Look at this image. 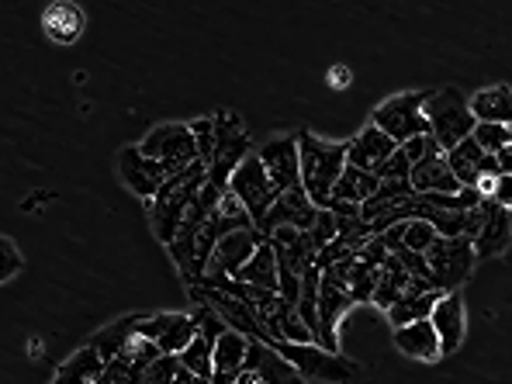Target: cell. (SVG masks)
<instances>
[{
  "label": "cell",
  "mask_w": 512,
  "mask_h": 384,
  "mask_svg": "<svg viewBox=\"0 0 512 384\" xmlns=\"http://www.w3.org/2000/svg\"><path fill=\"white\" fill-rule=\"evenodd\" d=\"M301 149V187L315 208L333 205V187L346 170V142H326L312 132H298Z\"/></svg>",
  "instance_id": "obj_1"
},
{
  "label": "cell",
  "mask_w": 512,
  "mask_h": 384,
  "mask_svg": "<svg viewBox=\"0 0 512 384\" xmlns=\"http://www.w3.org/2000/svg\"><path fill=\"white\" fill-rule=\"evenodd\" d=\"M205 184H208V163L198 160L187 170L173 173L167 184H163V191L149 201V222H153V232H156L160 243H167V246L173 243V236H177L187 208H191V201L198 198V191Z\"/></svg>",
  "instance_id": "obj_2"
},
{
  "label": "cell",
  "mask_w": 512,
  "mask_h": 384,
  "mask_svg": "<svg viewBox=\"0 0 512 384\" xmlns=\"http://www.w3.org/2000/svg\"><path fill=\"white\" fill-rule=\"evenodd\" d=\"M423 115L429 118L433 128V139L443 153L457 149L464 139H471L478 118L471 115V101H464V94L457 87H443V90H429Z\"/></svg>",
  "instance_id": "obj_3"
},
{
  "label": "cell",
  "mask_w": 512,
  "mask_h": 384,
  "mask_svg": "<svg viewBox=\"0 0 512 384\" xmlns=\"http://www.w3.org/2000/svg\"><path fill=\"white\" fill-rule=\"evenodd\" d=\"M426 97H429V90H409V94L388 97L381 108H374L371 125H378L384 135H391L398 146H405V142L416 139V135H433L429 118L423 115Z\"/></svg>",
  "instance_id": "obj_4"
},
{
  "label": "cell",
  "mask_w": 512,
  "mask_h": 384,
  "mask_svg": "<svg viewBox=\"0 0 512 384\" xmlns=\"http://www.w3.org/2000/svg\"><path fill=\"white\" fill-rule=\"evenodd\" d=\"M250 135L243 132V122L229 111H218L215 115V156L208 163V180L222 191H229L232 173L250 160Z\"/></svg>",
  "instance_id": "obj_5"
},
{
  "label": "cell",
  "mask_w": 512,
  "mask_h": 384,
  "mask_svg": "<svg viewBox=\"0 0 512 384\" xmlns=\"http://www.w3.org/2000/svg\"><path fill=\"white\" fill-rule=\"evenodd\" d=\"M274 353H281L291 367H298L301 378H312V381H326V384H346L357 374V367L350 360H343L340 353H329L322 350L319 343H281V340H270L267 343Z\"/></svg>",
  "instance_id": "obj_6"
},
{
  "label": "cell",
  "mask_w": 512,
  "mask_h": 384,
  "mask_svg": "<svg viewBox=\"0 0 512 384\" xmlns=\"http://www.w3.org/2000/svg\"><path fill=\"white\" fill-rule=\"evenodd\" d=\"M474 243L464 236L447 239V236H436L433 246L426 250V263H429V274H433V284L440 291H457L464 281L471 277L474 270Z\"/></svg>",
  "instance_id": "obj_7"
},
{
  "label": "cell",
  "mask_w": 512,
  "mask_h": 384,
  "mask_svg": "<svg viewBox=\"0 0 512 384\" xmlns=\"http://www.w3.org/2000/svg\"><path fill=\"white\" fill-rule=\"evenodd\" d=\"M139 149L149 156V160L163 163V167L170 170V177L201 160V156H198V139H194L191 125H180V122L156 125L153 132L142 139Z\"/></svg>",
  "instance_id": "obj_8"
},
{
  "label": "cell",
  "mask_w": 512,
  "mask_h": 384,
  "mask_svg": "<svg viewBox=\"0 0 512 384\" xmlns=\"http://www.w3.org/2000/svg\"><path fill=\"white\" fill-rule=\"evenodd\" d=\"M229 191L246 205V212H250L253 225H260L263 218H267L270 208H274V201L281 198V194L274 191V184H270L267 170H263V163H260V156H256V153L236 173H232Z\"/></svg>",
  "instance_id": "obj_9"
},
{
  "label": "cell",
  "mask_w": 512,
  "mask_h": 384,
  "mask_svg": "<svg viewBox=\"0 0 512 384\" xmlns=\"http://www.w3.org/2000/svg\"><path fill=\"white\" fill-rule=\"evenodd\" d=\"M191 301H194V305H212L215 312L225 319V326H229V329H236V333L267 343V333H263V326L256 322L253 308L246 305V301H239L236 295H229V291L208 288V284H191Z\"/></svg>",
  "instance_id": "obj_10"
},
{
  "label": "cell",
  "mask_w": 512,
  "mask_h": 384,
  "mask_svg": "<svg viewBox=\"0 0 512 384\" xmlns=\"http://www.w3.org/2000/svg\"><path fill=\"white\" fill-rule=\"evenodd\" d=\"M139 336L153 340L156 346H160V353H173V357H180V353L194 343V336H198V322H194V315H180V312L142 315Z\"/></svg>",
  "instance_id": "obj_11"
},
{
  "label": "cell",
  "mask_w": 512,
  "mask_h": 384,
  "mask_svg": "<svg viewBox=\"0 0 512 384\" xmlns=\"http://www.w3.org/2000/svg\"><path fill=\"white\" fill-rule=\"evenodd\" d=\"M315 218H319V208H315V201L305 194V187H291V191H284L281 198L274 201V208L267 212L260 225H256V232H260L263 239L274 236L281 225H291V229H301L308 232L315 225Z\"/></svg>",
  "instance_id": "obj_12"
},
{
  "label": "cell",
  "mask_w": 512,
  "mask_h": 384,
  "mask_svg": "<svg viewBox=\"0 0 512 384\" xmlns=\"http://www.w3.org/2000/svg\"><path fill=\"white\" fill-rule=\"evenodd\" d=\"M256 156H260L263 170H267V177H270V184H274L277 194H284V191H291V187L301 184L298 135H281V139H270Z\"/></svg>",
  "instance_id": "obj_13"
},
{
  "label": "cell",
  "mask_w": 512,
  "mask_h": 384,
  "mask_svg": "<svg viewBox=\"0 0 512 384\" xmlns=\"http://www.w3.org/2000/svg\"><path fill=\"white\" fill-rule=\"evenodd\" d=\"M118 173H122L128 191H135L139 198H146V201H153L156 194L163 191V184L170 180V170L163 167V163L149 160L139 146H125L122 149V156H118Z\"/></svg>",
  "instance_id": "obj_14"
},
{
  "label": "cell",
  "mask_w": 512,
  "mask_h": 384,
  "mask_svg": "<svg viewBox=\"0 0 512 384\" xmlns=\"http://www.w3.org/2000/svg\"><path fill=\"white\" fill-rule=\"evenodd\" d=\"M357 305L353 295L340 284H333L329 277H322V288H319V336L315 343L329 353H340V340H336V329H340V319L350 308Z\"/></svg>",
  "instance_id": "obj_15"
},
{
  "label": "cell",
  "mask_w": 512,
  "mask_h": 384,
  "mask_svg": "<svg viewBox=\"0 0 512 384\" xmlns=\"http://www.w3.org/2000/svg\"><path fill=\"white\" fill-rule=\"evenodd\" d=\"M263 243V236L256 229H239V232H229V236L218 239L212 260H208V270L205 274H225V277H236L239 270L250 263V256L256 253V246Z\"/></svg>",
  "instance_id": "obj_16"
},
{
  "label": "cell",
  "mask_w": 512,
  "mask_h": 384,
  "mask_svg": "<svg viewBox=\"0 0 512 384\" xmlns=\"http://www.w3.org/2000/svg\"><path fill=\"white\" fill-rule=\"evenodd\" d=\"M395 149H398V142L391 139V135H384L378 125H367L364 132H357L350 142H346V163L378 173Z\"/></svg>",
  "instance_id": "obj_17"
},
{
  "label": "cell",
  "mask_w": 512,
  "mask_h": 384,
  "mask_svg": "<svg viewBox=\"0 0 512 384\" xmlns=\"http://www.w3.org/2000/svg\"><path fill=\"white\" fill-rule=\"evenodd\" d=\"M481 212H485V222H481V232L474 236V253L485 260V256H502L512 246V212L499 208L492 198L481 201Z\"/></svg>",
  "instance_id": "obj_18"
},
{
  "label": "cell",
  "mask_w": 512,
  "mask_h": 384,
  "mask_svg": "<svg viewBox=\"0 0 512 384\" xmlns=\"http://www.w3.org/2000/svg\"><path fill=\"white\" fill-rule=\"evenodd\" d=\"M429 322H433L436 336H440V357L457 353V346L464 343V298H461V291H447V295L436 301Z\"/></svg>",
  "instance_id": "obj_19"
},
{
  "label": "cell",
  "mask_w": 512,
  "mask_h": 384,
  "mask_svg": "<svg viewBox=\"0 0 512 384\" xmlns=\"http://www.w3.org/2000/svg\"><path fill=\"white\" fill-rule=\"evenodd\" d=\"M412 191L416 194H461V180L450 173L447 167V153H443L440 146L433 149V153L426 156V160H419L416 167H412Z\"/></svg>",
  "instance_id": "obj_20"
},
{
  "label": "cell",
  "mask_w": 512,
  "mask_h": 384,
  "mask_svg": "<svg viewBox=\"0 0 512 384\" xmlns=\"http://www.w3.org/2000/svg\"><path fill=\"white\" fill-rule=\"evenodd\" d=\"M246 360H250V336L236 333V329H229L225 336H218L212 384H236L239 374L246 371Z\"/></svg>",
  "instance_id": "obj_21"
},
{
  "label": "cell",
  "mask_w": 512,
  "mask_h": 384,
  "mask_svg": "<svg viewBox=\"0 0 512 384\" xmlns=\"http://www.w3.org/2000/svg\"><path fill=\"white\" fill-rule=\"evenodd\" d=\"M236 281L243 284H253V288H263V291H281V274H277V246L274 239H263L256 246V253L250 256L243 270L236 274Z\"/></svg>",
  "instance_id": "obj_22"
},
{
  "label": "cell",
  "mask_w": 512,
  "mask_h": 384,
  "mask_svg": "<svg viewBox=\"0 0 512 384\" xmlns=\"http://www.w3.org/2000/svg\"><path fill=\"white\" fill-rule=\"evenodd\" d=\"M42 28L52 42L73 45L84 32V11L77 4H49L42 11Z\"/></svg>",
  "instance_id": "obj_23"
},
{
  "label": "cell",
  "mask_w": 512,
  "mask_h": 384,
  "mask_svg": "<svg viewBox=\"0 0 512 384\" xmlns=\"http://www.w3.org/2000/svg\"><path fill=\"white\" fill-rule=\"evenodd\" d=\"M395 346L405 353V357L440 360V336H436V329H433V322H429V319L395 329Z\"/></svg>",
  "instance_id": "obj_24"
},
{
  "label": "cell",
  "mask_w": 512,
  "mask_h": 384,
  "mask_svg": "<svg viewBox=\"0 0 512 384\" xmlns=\"http://www.w3.org/2000/svg\"><path fill=\"white\" fill-rule=\"evenodd\" d=\"M471 115L478 118V122L512 128V87L499 84V87L478 90V94L471 97Z\"/></svg>",
  "instance_id": "obj_25"
},
{
  "label": "cell",
  "mask_w": 512,
  "mask_h": 384,
  "mask_svg": "<svg viewBox=\"0 0 512 384\" xmlns=\"http://www.w3.org/2000/svg\"><path fill=\"white\" fill-rule=\"evenodd\" d=\"M104 371H108V364L101 360V353H97L94 346H84V350L73 353V357L59 367L52 384H97L104 378Z\"/></svg>",
  "instance_id": "obj_26"
},
{
  "label": "cell",
  "mask_w": 512,
  "mask_h": 384,
  "mask_svg": "<svg viewBox=\"0 0 512 384\" xmlns=\"http://www.w3.org/2000/svg\"><path fill=\"white\" fill-rule=\"evenodd\" d=\"M139 319L142 315H128V319H118L111 322L108 329H97V336L90 340L97 353H101L104 364H111V360H118L125 353V346L139 336Z\"/></svg>",
  "instance_id": "obj_27"
},
{
  "label": "cell",
  "mask_w": 512,
  "mask_h": 384,
  "mask_svg": "<svg viewBox=\"0 0 512 384\" xmlns=\"http://www.w3.org/2000/svg\"><path fill=\"white\" fill-rule=\"evenodd\" d=\"M378 187H381L378 173L350 167V163H346L343 177L336 180V187H333V201H350V205H364V201L374 198V191H378Z\"/></svg>",
  "instance_id": "obj_28"
},
{
  "label": "cell",
  "mask_w": 512,
  "mask_h": 384,
  "mask_svg": "<svg viewBox=\"0 0 512 384\" xmlns=\"http://www.w3.org/2000/svg\"><path fill=\"white\" fill-rule=\"evenodd\" d=\"M443 295H447V291H429V295H402L395 305L388 308V322L395 329L412 326V322H423V319L433 315L436 301H440Z\"/></svg>",
  "instance_id": "obj_29"
},
{
  "label": "cell",
  "mask_w": 512,
  "mask_h": 384,
  "mask_svg": "<svg viewBox=\"0 0 512 384\" xmlns=\"http://www.w3.org/2000/svg\"><path fill=\"white\" fill-rule=\"evenodd\" d=\"M405 288H409V270L402 267V260H398L395 253L384 260L381 267V277H378V288H374V305H381L384 312H388L391 305H395L398 298L405 295Z\"/></svg>",
  "instance_id": "obj_30"
},
{
  "label": "cell",
  "mask_w": 512,
  "mask_h": 384,
  "mask_svg": "<svg viewBox=\"0 0 512 384\" xmlns=\"http://www.w3.org/2000/svg\"><path fill=\"white\" fill-rule=\"evenodd\" d=\"M481 160H485V149H481L474 139H464L461 146L447 153V167L457 180H461V187H478Z\"/></svg>",
  "instance_id": "obj_31"
},
{
  "label": "cell",
  "mask_w": 512,
  "mask_h": 384,
  "mask_svg": "<svg viewBox=\"0 0 512 384\" xmlns=\"http://www.w3.org/2000/svg\"><path fill=\"white\" fill-rule=\"evenodd\" d=\"M180 367L194 374V378H215V343H208L205 336H194V343L180 353Z\"/></svg>",
  "instance_id": "obj_32"
},
{
  "label": "cell",
  "mask_w": 512,
  "mask_h": 384,
  "mask_svg": "<svg viewBox=\"0 0 512 384\" xmlns=\"http://www.w3.org/2000/svg\"><path fill=\"white\" fill-rule=\"evenodd\" d=\"M378 277H381V270L360 263V256H357V263L350 267V277H346V291L353 295V301H371L374 288H378Z\"/></svg>",
  "instance_id": "obj_33"
},
{
  "label": "cell",
  "mask_w": 512,
  "mask_h": 384,
  "mask_svg": "<svg viewBox=\"0 0 512 384\" xmlns=\"http://www.w3.org/2000/svg\"><path fill=\"white\" fill-rule=\"evenodd\" d=\"M471 139L478 142L485 153H499L502 146H509L512 142V128L509 125H492V122H478L471 132Z\"/></svg>",
  "instance_id": "obj_34"
},
{
  "label": "cell",
  "mask_w": 512,
  "mask_h": 384,
  "mask_svg": "<svg viewBox=\"0 0 512 384\" xmlns=\"http://www.w3.org/2000/svg\"><path fill=\"white\" fill-rule=\"evenodd\" d=\"M440 236V232L433 229V225L426 222V218H412V222H405V239L402 246L412 253H426L429 246H433V239Z\"/></svg>",
  "instance_id": "obj_35"
},
{
  "label": "cell",
  "mask_w": 512,
  "mask_h": 384,
  "mask_svg": "<svg viewBox=\"0 0 512 384\" xmlns=\"http://www.w3.org/2000/svg\"><path fill=\"white\" fill-rule=\"evenodd\" d=\"M194 322H198V336H205L208 343H215L218 336L229 333V326H225V319L215 312L212 305H198V308H194Z\"/></svg>",
  "instance_id": "obj_36"
},
{
  "label": "cell",
  "mask_w": 512,
  "mask_h": 384,
  "mask_svg": "<svg viewBox=\"0 0 512 384\" xmlns=\"http://www.w3.org/2000/svg\"><path fill=\"white\" fill-rule=\"evenodd\" d=\"M308 236H312L315 250H326V246L340 236V222H336V215L329 212V208H319V218H315V225L308 229Z\"/></svg>",
  "instance_id": "obj_37"
},
{
  "label": "cell",
  "mask_w": 512,
  "mask_h": 384,
  "mask_svg": "<svg viewBox=\"0 0 512 384\" xmlns=\"http://www.w3.org/2000/svg\"><path fill=\"white\" fill-rule=\"evenodd\" d=\"M177 371H180V357L163 353V357H156L153 364L146 367V384H173Z\"/></svg>",
  "instance_id": "obj_38"
},
{
  "label": "cell",
  "mask_w": 512,
  "mask_h": 384,
  "mask_svg": "<svg viewBox=\"0 0 512 384\" xmlns=\"http://www.w3.org/2000/svg\"><path fill=\"white\" fill-rule=\"evenodd\" d=\"M191 132H194V139H198L201 163H212V156H215V118H198V122H191Z\"/></svg>",
  "instance_id": "obj_39"
},
{
  "label": "cell",
  "mask_w": 512,
  "mask_h": 384,
  "mask_svg": "<svg viewBox=\"0 0 512 384\" xmlns=\"http://www.w3.org/2000/svg\"><path fill=\"white\" fill-rule=\"evenodd\" d=\"M122 357L132 360V364H139V367H149L156 357H163V353H160V346H156L153 340H146V336H135V340L125 346Z\"/></svg>",
  "instance_id": "obj_40"
},
{
  "label": "cell",
  "mask_w": 512,
  "mask_h": 384,
  "mask_svg": "<svg viewBox=\"0 0 512 384\" xmlns=\"http://www.w3.org/2000/svg\"><path fill=\"white\" fill-rule=\"evenodd\" d=\"M412 177V163L409 156L402 153V146L395 149V153L388 156V163L378 170V180H409Z\"/></svg>",
  "instance_id": "obj_41"
},
{
  "label": "cell",
  "mask_w": 512,
  "mask_h": 384,
  "mask_svg": "<svg viewBox=\"0 0 512 384\" xmlns=\"http://www.w3.org/2000/svg\"><path fill=\"white\" fill-rule=\"evenodd\" d=\"M360 263H367V267H374V270H381L384 267V260H388V246L381 243V236H374V239H367L364 246H360Z\"/></svg>",
  "instance_id": "obj_42"
},
{
  "label": "cell",
  "mask_w": 512,
  "mask_h": 384,
  "mask_svg": "<svg viewBox=\"0 0 512 384\" xmlns=\"http://www.w3.org/2000/svg\"><path fill=\"white\" fill-rule=\"evenodd\" d=\"M433 149H436V139H433V135H416V139L405 142L402 153L409 156V163L416 167V163H419V160H426V156L433 153Z\"/></svg>",
  "instance_id": "obj_43"
},
{
  "label": "cell",
  "mask_w": 512,
  "mask_h": 384,
  "mask_svg": "<svg viewBox=\"0 0 512 384\" xmlns=\"http://www.w3.org/2000/svg\"><path fill=\"white\" fill-rule=\"evenodd\" d=\"M492 201L499 208H506V212H512V177H499V180H495Z\"/></svg>",
  "instance_id": "obj_44"
},
{
  "label": "cell",
  "mask_w": 512,
  "mask_h": 384,
  "mask_svg": "<svg viewBox=\"0 0 512 384\" xmlns=\"http://www.w3.org/2000/svg\"><path fill=\"white\" fill-rule=\"evenodd\" d=\"M329 212L340 218V222H357V218H360V205H350V201H333V205H329Z\"/></svg>",
  "instance_id": "obj_45"
},
{
  "label": "cell",
  "mask_w": 512,
  "mask_h": 384,
  "mask_svg": "<svg viewBox=\"0 0 512 384\" xmlns=\"http://www.w3.org/2000/svg\"><path fill=\"white\" fill-rule=\"evenodd\" d=\"M0 246H4V270H0V277L7 281V277H11L14 270H18V253H14V243H11V239H4Z\"/></svg>",
  "instance_id": "obj_46"
},
{
  "label": "cell",
  "mask_w": 512,
  "mask_h": 384,
  "mask_svg": "<svg viewBox=\"0 0 512 384\" xmlns=\"http://www.w3.org/2000/svg\"><path fill=\"white\" fill-rule=\"evenodd\" d=\"M495 160H499V173H502V177H512V142L495 153Z\"/></svg>",
  "instance_id": "obj_47"
},
{
  "label": "cell",
  "mask_w": 512,
  "mask_h": 384,
  "mask_svg": "<svg viewBox=\"0 0 512 384\" xmlns=\"http://www.w3.org/2000/svg\"><path fill=\"white\" fill-rule=\"evenodd\" d=\"M481 177H502V173H499V160H495V153H485V160H481Z\"/></svg>",
  "instance_id": "obj_48"
},
{
  "label": "cell",
  "mask_w": 512,
  "mask_h": 384,
  "mask_svg": "<svg viewBox=\"0 0 512 384\" xmlns=\"http://www.w3.org/2000/svg\"><path fill=\"white\" fill-rule=\"evenodd\" d=\"M336 87H343V84H350V73H343V70H336V80H333Z\"/></svg>",
  "instance_id": "obj_49"
},
{
  "label": "cell",
  "mask_w": 512,
  "mask_h": 384,
  "mask_svg": "<svg viewBox=\"0 0 512 384\" xmlns=\"http://www.w3.org/2000/svg\"><path fill=\"white\" fill-rule=\"evenodd\" d=\"M97 384H115V381H111V378H108V374H104V378H101V381H97Z\"/></svg>",
  "instance_id": "obj_50"
}]
</instances>
